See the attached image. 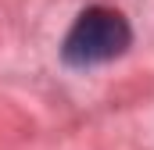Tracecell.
<instances>
[{
	"mask_svg": "<svg viewBox=\"0 0 154 150\" xmlns=\"http://www.w3.org/2000/svg\"><path fill=\"white\" fill-rule=\"evenodd\" d=\"M129 43H133V29L115 7H86L61 43V57L72 68H90L122 57Z\"/></svg>",
	"mask_w": 154,
	"mask_h": 150,
	"instance_id": "6da1fadb",
	"label": "cell"
}]
</instances>
